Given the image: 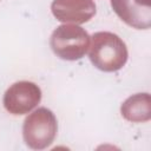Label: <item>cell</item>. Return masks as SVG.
<instances>
[{
  "mask_svg": "<svg viewBox=\"0 0 151 151\" xmlns=\"http://www.w3.org/2000/svg\"><path fill=\"white\" fill-rule=\"evenodd\" d=\"M88 33L78 25L64 24L58 26L51 35L50 45L53 53L63 60H79L90 47Z\"/></svg>",
  "mask_w": 151,
  "mask_h": 151,
  "instance_id": "7a4b0ae2",
  "label": "cell"
},
{
  "mask_svg": "<svg viewBox=\"0 0 151 151\" xmlns=\"http://www.w3.org/2000/svg\"><path fill=\"white\" fill-rule=\"evenodd\" d=\"M114 13L136 29H149L151 26L150 0H111Z\"/></svg>",
  "mask_w": 151,
  "mask_h": 151,
  "instance_id": "5b68a950",
  "label": "cell"
},
{
  "mask_svg": "<svg viewBox=\"0 0 151 151\" xmlns=\"http://www.w3.org/2000/svg\"><path fill=\"white\" fill-rule=\"evenodd\" d=\"M58 131V123L54 113L47 107H39L29 113L22 125V137L26 145L33 150L48 147Z\"/></svg>",
  "mask_w": 151,
  "mask_h": 151,
  "instance_id": "3957f363",
  "label": "cell"
},
{
  "mask_svg": "<svg viewBox=\"0 0 151 151\" xmlns=\"http://www.w3.org/2000/svg\"><path fill=\"white\" fill-rule=\"evenodd\" d=\"M88 58L93 66L104 72L120 70L127 61L125 42L112 32H97L92 35Z\"/></svg>",
  "mask_w": 151,
  "mask_h": 151,
  "instance_id": "6da1fadb",
  "label": "cell"
},
{
  "mask_svg": "<svg viewBox=\"0 0 151 151\" xmlns=\"http://www.w3.org/2000/svg\"><path fill=\"white\" fill-rule=\"evenodd\" d=\"M41 100L40 87L32 81L21 80L12 84L4 94L5 109L14 114L21 116L31 112Z\"/></svg>",
  "mask_w": 151,
  "mask_h": 151,
  "instance_id": "277c9868",
  "label": "cell"
},
{
  "mask_svg": "<svg viewBox=\"0 0 151 151\" xmlns=\"http://www.w3.org/2000/svg\"><path fill=\"white\" fill-rule=\"evenodd\" d=\"M122 116L132 123H144L151 119V100L149 93H136L120 106Z\"/></svg>",
  "mask_w": 151,
  "mask_h": 151,
  "instance_id": "52a82bcc",
  "label": "cell"
},
{
  "mask_svg": "<svg viewBox=\"0 0 151 151\" xmlns=\"http://www.w3.org/2000/svg\"><path fill=\"white\" fill-rule=\"evenodd\" d=\"M51 11L54 18L64 24H85L96 14L93 0H53Z\"/></svg>",
  "mask_w": 151,
  "mask_h": 151,
  "instance_id": "8992f818",
  "label": "cell"
}]
</instances>
